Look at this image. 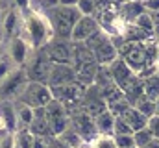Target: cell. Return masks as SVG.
<instances>
[{"label":"cell","instance_id":"cell-1","mask_svg":"<svg viewBox=\"0 0 159 148\" xmlns=\"http://www.w3.org/2000/svg\"><path fill=\"white\" fill-rule=\"evenodd\" d=\"M22 39L32 46V48H43L52 37L54 30L50 26V21L46 15H43L41 11H28L26 15H22Z\"/></svg>","mask_w":159,"mask_h":148},{"label":"cell","instance_id":"cell-2","mask_svg":"<svg viewBox=\"0 0 159 148\" xmlns=\"http://www.w3.org/2000/svg\"><path fill=\"white\" fill-rule=\"evenodd\" d=\"M46 17L50 21V26L54 30V37H59V39H69L70 32L76 24L81 13L78 11L76 6H63V4H57L50 9H46Z\"/></svg>","mask_w":159,"mask_h":148},{"label":"cell","instance_id":"cell-3","mask_svg":"<svg viewBox=\"0 0 159 148\" xmlns=\"http://www.w3.org/2000/svg\"><path fill=\"white\" fill-rule=\"evenodd\" d=\"M85 44L94 54V59H96L98 65H109L113 59L119 58V50L115 46V39L109 35L104 28H98L85 41Z\"/></svg>","mask_w":159,"mask_h":148},{"label":"cell","instance_id":"cell-4","mask_svg":"<svg viewBox=\"0 0 159 148\" xmlns=\"http://www.w3.org/2000/svg\"><path fill=\"white\" fill-rule=\"evenodd\" d=\"M30 78L24 71V67H13L9 74L0 81V100H7V102H17L24 91V87L28 85Z\"/></svg>","mask_w":159,"mask_h":148},{"label":"cell","instance_id":"cell-5","mask_svg":"<svg viewBox=\"0 0 159 148\" xmlns=\"http://www.w3.org/2000/svg\"><path fill=\"white\" fill-rule=\"evenodd\" d=\"M52 98H54L52 96V89L46 83H43V81H32L30 80L19 100L24 102V104H28L30 108L37 109V108H44Z\"/></svg>","mask_w":159,"mask_h":148},{"label":"cell","instance_id":"cell-6","mask_svg":"<svg viewBox=\"0 0 159 148\" xmlns=\"http://www.w3.org/2000/svg\"><path fill=\"white\" fill-rule=\"evenodd\" d=\"M44 115L48 118V124H50V133L52 135H59L61 132H65L69 126H70V118H69V113H67V108L52 98L46 106H44Z\"/></svg>","mask_w":159,"mask_h":148},{"label":"cell","instance_id":"cell-7","mask_svg":"<svg viewBox=\"0 0 159 148\" xmlns=\"http://www.w3.org/2000/svg\"><path fill=\"white\" fill-rule=\"evenodd\" d=\"M41 50L44 52V56L52 63H69V65H72V43L69 39L52 37Z\"/></svg>","mask_w":159,"mask_h":148},{"label":"cell","instance_id":"cell-8","mask_svg":"<svg viewBox=\"0 0 159 148\" xmlns=\"http://www.w3.org/2000/svg\"><path fill=\"white\" fill-rule=\"evenodd\" d=\"M52 89V96L56 100H59L67 109L80 106L83 93H85V85H81L80 81H70L65 85H57V87H50Z\"/></svg>","mask_w":159,"mask_h":148},{"label":"cell","instance_id":"cell-9","mask_svg":"<svg viewBox=\"0 0 159 148\" xmlns=\"http://www.w3.org/2000/svg\"><path fill=\"white\" fill-rule=\"evenodd\" d=\"M80 106H81V109L85 111L87 115H91L93 118L98 113H102L104 109H107V102H106V98H104V95H102V91H100V87L96 83L85 87V93H83V98H81Z\"/></svg>","mask_w":159,"mask_h":148},{"label":"cell","instance_id":"cell-10","mask_svg":"<svg viewBox=\"0 0 159 148\" xmlns=\"http://www.w3.org/2000/svg\"><path fill=\"white\" fill-rule=\"evenodd\" d=\"M98 28H100V24H98V21L93 15H81L78 21H76L72 32H70L69 41L70 43H85Z\"/></svg>","mask_w":159,"mask_h":148},{"label":"cell","instance_id":"cell-11","mask_svg":"<svg viewBox=\"0 0 159 148\" xmlns=\"http://www.w3.org/2000/svg\"><path fill=\"white\" fill-rule=\"evenodd\" d=\"M70 81H76V71H74L72 65H69V63H52L50 76H48V81H46L48 87H57V85H65V83H70Z\"/></svg>","mask_w":159,"mask_h":148},{"label":"cell","instance_id":"cell-12","mask_svg":"<svg viewBox=\"0 0 159 148\" xmlns=\"http://www.w3.org/2000/svg\"><path fill=\"white\" fill-rule=\"evenodd\" d=\"M32 50H34V48H32L20 35L11 37L9 43H7V58H9L17 67H24V63H26V59H28V56H30Z\"/></svg>","mask_w":159,"mask_h":148},{"label":"cell","instance_id":"cell-13","mask_svg":"<svg viewBox=\"0 0 159 148\" xmlns=\"http://www.w3.org/2000/svg\"><path fill=\"white\" fill-rule=\"evenodd\" d=\"M20 28H22V15H20L19 7H9L6 11V15H2V22H0L2 35L6 39H11V37L19 35Z\"/></svg>","mask_w":159,"mask_h":148},{"label":"cell","instance_id":"cell-14","mask_svg":"<svg viewBox=\"0 0 159 148\" xmlns=\"http://www.w3.org/2000/svg\"><path fill=\"white\" fill-rule=\"evenodd\" d=\"M106 67H107V71H109V76L113 78V81L119 85L120 89H122V85H124V83L133 76V74H135L129 67H128V65H126V61H124L120 56L117 58V59H113L109 65H106Z\"/></svg>","mask_w":159,"mask_h":148},{"label":"cell","instance_id":"cell-15","mask_svg":"<svg viewBox=\"0 0 159 148\" xmlns=\"http://www.w3.org/2000/svg\"><path fill=\"white\" fill-rule=\"evenodd\" d=\"M122 93H124V96L128 98V102L133 106V104L144 95V81H143V78L137 76V74H133V76L122 85Z\"/></svg>","mask_w":159,"mask_h":148},{"label":"cell","instance_id":"cell-16","mask_svg":"<svg viewBox=\"0 0 159 148\" xmlns=\"http://www.w3.org/2000/svg\"><path fill=\"white\" fill-rule=\"evenodd\" d=\"M119 117L128 124V126H129V128H131V132H137V130H141V128H144V126L148 124V118L137 109L135 106H131V104L122 111Z\"/></svg>","mask_w":159,"mask_h":148},{"label":"cell","instance_id":"cell-17","mask_svg":"<svg viewBox=\"0 0 159 148\" xmlns=\"http://www.w3.org/2000/svg\"><path fill=\"white\" fill-rule=\"evenodd\" d=\"M34 135H39V137H46V135H52L50 133V124H48V118L44 115V108H37L34 109V118H32V124L28 128Z\"/></svg>","mask_w":159,"mask_h":148},{"label":"cell","instance_id":"cell-18","mask_svg":"<svg viewBox=\"0 0 159 148\" xmlns=\"http://www.w3.org/2000/svg\"><path fill=\"white\" fill-rule=\"evenodd\" d=\"M144 11L143 2L141 0H128V2H120L119 6V17L126 22H135V19Z\"/></svg>","mask_w":159,"mask_h":148},{"label":"cell","instance_id":"cell-19","mask_svg":"<svg viewBox=\"0 0 159 148\" xmlns=\"http://www.w3.org/2000/svg\"><path fill=\"white\" fill-rule=\"evenodd\" d=\"M76 71V81H80L81 85L89 87L94 83V78H96V71H98V63L96 61H89V63H83L74 67Z\"/></svg>","mask_w":159,"mask_h":148},{"label":"cell","instance_id":"cell-20","mask_svg":"<svg viewBox=\"0 0 159 148\" xmlns=\"http://www.w3.org/2000/svg\"><path fill=\"white\" fill-rule=\"evenodd\" d=\"M15 104V115H17V130H28L34 118V108H30L28 104L17 100Z\"/></svg>","mask_w":159,"mask_h":148},{"label":"cell","instance_id":"cell-21","mask_svg":"<svg viewBox=\"0 0 159 148\" xmlns=\"http://www.w3.org/2000/svg\"><path fill=\"white\" fill-rule=\"evenodd\" d=\"M94 126L96 132L102 135H113V128H115V115L109 109H104L94 117Z\"/></svg>","mask_w":159,"mask_h":148},{"label":"cell","instance_id":"cell-22","mask_svg":"<svg viewBox=\"0 0 159 148\" xmlns=\"http://www.w3.org/2000/svg\"><path fill=\"white\" fill-rule=\"evenodd\" d=\"M119 37L122 41H126V43H143L144 39H148V37H152V35H148L146 32H143L135 22H126Z\"/></svg>","mask_w":159,"mask_h":148},{"label":"cell","instance_id":"cell-23","mask_svg":"<svg viewBox=\"0 0 159 148\" xmlns=\"http://www.w3.org/2000/svg\"><path fill=\"white\" fill-rule=\"evenodd\" d=\"M56 137H59V141H61L67 148H83V146H87V143L83 141V137L80 135L72 126H69L65 132H61V133L56 135Z\"/></svg>","mask_w":159,"mask_h":148},{"label":"cell","instance_id":"cell-24","mask_svg":"<svg viewBox=\"0 0 159 148\" xmlns=\"http://www.w3.org/2000/svg\"><path fill=\"white\" fill-rule=\"evenodd\" d=\"M133 106L141 111L146 118H150L152 115H156V100H154V98H148L146 95H143V96L133 104Z\"/></svg>","mask_w":159,"mask_h":148},{"label":"cell","instance_id":"cell-25","mask_svg":"<svg viewBox=\"0 0 159 148\" xmlns=\"http://www.w3.org/2000/svg\"><path fill=\"white\" fill-rule=\"evenodd\" d=\"M143 81H144V95L148 98H154L156 100L159 96V76L157 74L146 76V78H143Z\"/></svg>","mask_w":159,"mask_h":148},{"label":"cell","instance_id":"cell-26","mask_svg":"<svg viewBox=\"0 0 159 148\" xmlns=\"http://www.w3.org/2000/svg\"><path fill=\"white\" fill-rule=\"evenodd\" d=\"M87 146L89 148H117V143H115L113 135H102V133H98L96 137H93L87 143Z\"/></svg>","mask_w":159,"mask_h":148},{"label":"cell","instance_id":"cell-27","mask_svg":"<svg viewBox=\"0 0 159 148\" xmlns=\"http://www.w3.org/2000/svg\"><path fill=\"white\" fill-rule=\"evenodd\" d=\"M135 24L143 30V32H146L148 35H154L156 34V30H154V21H152V15H150V11H143L137 19H135Z\"/></svg>","mask_w":159,"mask_h":148},{"label":"cell","instance_id":"cell-28","mask_svg":"<svg viewBox=\"0 0 159 148\" xmlns=\"http://www.w3.org/2000/svg\"><path fill=\"white\" fill-rule=\"evenodd\" d=\"M152 139H154V133L150 132V128H148V126H144V128H141V130L133 132V141H135V146H137V148L146 146Z\"/></svg>","mask_w":159,"mask_h":148},{"label":"cell","instance_id":"cell-29","mask_svg":"<svg viewBox=\"0 0 159 148\" xmlns=\"http://www.w3.org/2000/svg\"><path fill=\"white\" fill-rule=\"evenodd\" d=\"M76 7L81 15H94L96 0H76Z\"/></svg>","mask_w":159,"mask_h":148},{"label":"cell","instance_id":"cell-30","mask_svg":"<svg viewBox=\"0 0 159 148\" xmlns=\"http://www.w3.org/2000/svg\"><path fill=\"white\" fill-rule=\"evenodd\" d=\"M113 137H115L117 148H131V146H135L133 133H122V135H113Z\"/></svg>","mask_w":159,"mask_h":148},{"label":"cell","instance_id":"cell-31","mask_svg":"<svg viewBox=\"0 0 159 148\" xmlns=\"http://www.w3.org/2000/svg\"><path fill=\"white\" fill-rule=\"evenodd\" d=\"M0 148H15V132L6 130L0 135Z\"/></svg>","mask_w":159,"mask_h":148},{"label":"cell","instance_id":"cell-32","mask_svg":"<svg viewBox=\"0 0 159 148\" xmlns=\"http://www.w3.org/2000/svg\"><path fill=\"white\" fill-rule=\"evenodd\" d=\"M13 67H17V65H15L7 56H2V59H0V81L9 74V71H11Z\"/></svg>","mask_w":159,"mask_h":148},{"label":"cell","instance_id":"cell-33","mask_svg":"<svg viewBox=\"0 0 159 148\" xmlns=\"http://www.w3.org/2000/svg\"><path fill=\"white\" fill-rule=\"evenodd\" d=\"M122 133H133L131 128L120 118V117H115V128H113V135H122Z\"/></svg>","mask_w":159,"mask_h":148},{"label":"cell","instance_id":"cell-34","mask_svg":"<svg viewBox=\"0 0 159 148\" xmlns=\"http://www.w3.org/2000/svg\"><path fill=\"white\" fill-rule=\"evenodd\" d=\"M148 128H150V132L154 133V137H159V115H152L150 118H148V124H146Z\"/></svg>","mask_w":159,"mask_h":148},{"label":"cell","instance_id":"cell-35","mask_svg":"<svg viewBox=\"0 0 159 148\" xmlns=\"http://www.w3.org/2000/svg\"><path fill=\"white\" fill-rule=\"evenodd\" d=\"M46 148H67V146L59 141V137H56V135H46Z\"/></svg>","mask_w":159,"mask_h":148},{"label":"cell","instance_id":"cell-36","mask_svg":"<svg viewBox=\"0 0 159 148\" xmlns=\"http://www.w3.org/2000/svg\"><path fill=\"white\" fill-rule=\"evenodd\" d=\"M146 11H159V0H141Z\"/></svg>","mask_w":159,"mask_h":148},{"label":"cell","instance_id":"cell-37","mask_svg":"<svg viewBox=\"0 0 159 148\" xmlns=\"http://www.w3.org/2000/svg\"><path fill=\"white\" fill-rule=\"evenodd\" d=\"M143 148H159V137H154L146 146H143Z\"/></svg>","mask_w":159,"mask_h":148},{"label":"cell","instance_id":"cell-38","mask_svg":"<svg viewBox=\"0 0 159 148\" xmlns=\"http://www.w3.org/2000/svg\"><path fill=\"white\" fill-rule=\"evenodd\" d=\"M6 130H7V122H6L4 117L0 115V132H6Z\"/></svg>","mask_w":159,"mask_h":148},{"label":"cell","instance_id":"cell-39","mask_svg":"<svg viewBox=\"0 0 159 148\" xmlns=\"http://www.w3.org/2000/svg\"><path fill=\"white\" fill-rule=\"evenodd\" d=\"M28 6V0H17V7L19 9H22V7H26Z\"/></svg>","mask_w":159,"mask_h":148},{"label":"cell","instance_id":"cell-40","mask_svg":"<svg viewBox=\"0 0 159 148\" xmlns=\"http://www.w3.org/2000/svg\"><path fill=\"white\" fill-rule=\"evenodd\" d=\"M59 4H63V6H76V0H59Z\"/></svg>","mask_w":159,"mask_h":148},{"label":"cell","instance_id":"cell-41","mask_svg":"<svg viewBox=\"0 0 159 148\" xmlns=\"http://www.w3.org/2000/svg\"><path fill=\"white\" fill-rule=\"evenodd\" d=\"M156 113H157V115H159V96H157V98H156Z\"/></svg>","mask_w":159,"mask_h":148},{"label":"cell","instance_id":"cell-42","mask_svg":"<svg viewBox=\"0 0 159 148\" xmlns=\"http://www.w3.org/2000/svg\"><path fill=\"white\" fill-rule=\"evenodd\" d=\"M156 58H157V63H159V43H157V50H156Z\"/></svg>","mask_w":159,"mask_h":148},{"label":"cell","instance_id":"cell-43","mask_svg":"<svg viewBox=\"0 0 159 148\" xmlns=\"http://www.w3.org/2000/svg\"><path fill=\"white\" fill-rule=\"evenodd\" d=\"M154 37H156V41H157V43H159V32H157V34H156V35H154Z\"/></svg>","mask_w":159,"mask_h":148},{"label":"cell","instance_id":"cell-44","mask_svg":"<svg viewBox=\"0 0 159 148\" xmlns=\"http://www.w3.org/2000/svg\"><path fill=\"white\" fill-rule=\"evenodd\" d=\"M156 74L159 76V63H157V69H156Z\"/></svg>","mask_w":159,"mask_h":148},{"label":"cell","instance_id":"cell-45","mask_svg":"<svg viewBox=\"0 0 159 148\" xmlns=\"http://www.w3.org/2000/svg\"><path fill=\"white\" fill-rule=\"evenodd\" d=\"M2 56H4V52H2V48H0V59H2Z\"/></svg>","mask_w":159,"mask_h":148},{"label":"cell","instance_id":"cell-46","mask_svg":"<svg viewBox=\"0 0 159 148\" xmlns=\"http://www.w3.org/2000/svg\"><path fill=\"white\" fill-rule=\"evenodd\" d=\"M120 2H128V0H119V4H120Z\"/></svg>","mask_w":159,"mask_h":148},{"label":"cell","instance_id":"cell-47","mask_svg":"<svg viewBox=\"0 0 159 148\" xmlns=\"http://www.w3.org/2000/svg\"><path fill=\"white\" fill-rule=\"evenodd\" d=\"M111 2H119V0H111Z\"/></svg>","mask_w":159,"mask_h":148},{"label":"cell","instance_id":"cell-48","mask_svg":"<svg viewBox=\"0 0 159 148\" xmlns=\"http://www.w3.org/2000/svg\"><path fill=\"white\" fill-rule=\"evenodd\" d=\"M131 148H137V146H131Z\"/></svg>","mask_w":159,"mask_h":148},{"label":"cell","instance_id":"cell-49","mask_svg":"<svg viewBox=\"0 0 159 148\" xmlns=\"http://www.w3.org/2000/svg\"><path fill=\"white\" fill-rule=\"evenodd\" d=\"M0 4H2V0H0Z\"/></svg>","mask_w":159,"mask_h":148}]
</instances>
